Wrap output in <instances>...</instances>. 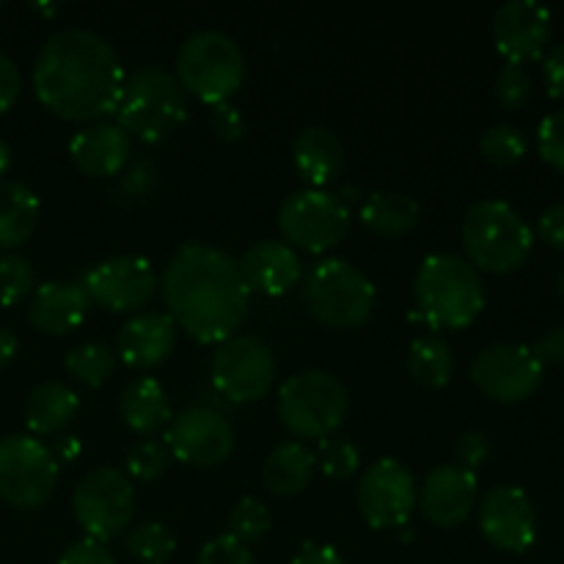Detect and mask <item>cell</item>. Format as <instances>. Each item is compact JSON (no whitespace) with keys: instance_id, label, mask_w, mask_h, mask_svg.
Segmentation results:
<instances>
[{"instance_id":"1","label":"cell","mask_w":564,"mask_h":564,"mask_svg":"<svg viewBox=\"0 0 564 564\" xmlns=\"http://www.w3.org/2000/svg\"><path fill=\"white\" fill-rule=\"evenodd\" d=\"M124 80L113 47L86 28L53 33L33 64L36 99L72 124H94L116 113Z\"/></svg>"},{"instance_id":"2","label":"cell","mask_w":564,"mask_h":564,"mask_svg":"<svg viewBox=\"0 0 564 564\" xmlns=\"http://www.w3.org/2000/svg\"><path fill=\"white\" fill-rule=\"evenodd\" d=\"M160 290L176 328L202 345H220L235 336L251 306L235 259L204 242H187L171 257Z\"/></svg>"},{"instance_id":"3","label":"cell","mask_w":564,"mask_h":564,"mask_svg":"<svg viewBox=\"0 0 564 564\" xmlns=\"http://www.w3.org/2000/svg\"><path fill=\"white\" fill-rule=\"evenodd\" d=\"M416 317L435 330H463L482 314L485 284L479 270L457 253H433L413 281Z\"/></svg>"},{"instance_id":"4","label":"cell","mask_w":564,"mask_h":564,"mask_svg":"<svg viewBox=\"0 0 564 564\" xmlns=\"http://www.w3.org/2000/svg\"><path fill=\"white\" fill-rule=\"evenodd\" d=\"M116 124L130 138L158 143L174 135L187 119V94L174 72L143 66L132 72L116 105Z\"/></svg>"},{"instance_id":"5","label":"cell","mask_w":564,"mask_h":564,"mask_svg":"<svg viewBox=\"0 0 564 564\" xmlns=\"http://www.w3.org/2000/svg\"><path fill=\"white\" fill-rule=\"evenodd\" d=\"M463 248L474 270L505 275L521 268L534 246V231L507 202L485 198L466 213L460 226Z\"/></svg>"},{"instance_id":"6","label":"cell","mask_w":564,"mask_h":564,"mask_svg":"<svg viewBox=\"0 0 564 564\" xmlns=\"http://www.w3.org/2000/svg\"><path fill=\"white\" fill-rule=\"evenodd\" d=\"M176 80L207 105H224L246 83V55L229 33L198 31L180 47L176 55Z\"/></svg>"},{"instance_id":"7","label":"cell","mask_w":564,"mask_h":564,"mask_svg":"<svg viewBox=\"0 0 564 564\" xmlns=\"http://www.w3.org/2000/svg\"><path fill=\"white\" fill-rule=\"evenodd\" d=\"M303 303L325 328H361L375 312V284L345 259H325L303 281Z\"/></svg>"},{"instance_id":"8","label":"cell","mask_w":564,"mask_h":564,"mask_svg":"<svg viewBox=\"0 0 564 564\" xmlns=\"http://www.w3.org/2000/svg\"><path fill=\"white\" fill-rule=\"evenodd\" d=\"M347 389L323 369H308L286 378L279 389V419L295 438H328L347 416Z\"/></svg>"},{"instance_id":"9","label":"cell","mask_w":564,"mask_h":564,"mask_svg":"<svg viewBox=\"0 0 564 564\" xmlns=\"http://www.w3.org/2000/svg\"><path fill=\"white\" fill-rule=\"evenodd\" d=\"M72 512L97 543L116 540L135 516V488L119 468H94L72 494Z\"/></svg>"},{"instance_id":"10","label":"cell","mask_w":564,"mask_h":564,"mask_svg":"<svg viewBox=\"0 0 564 564\" xmlns=\"http://www.w3.org/2000/svg\"><path fill=\"white\" fill-rule=\"evenodd\" d=\"M58 485V460L42 441L9 435L0 441V499L17 510L44 507Z\"/></svg>"},{"instance_id":"11","label":"cell","mask_w":564,"mask_h":564,"mask_svg":"<svg viewBox=\"0 0 564 564\" xmlns=\"http://www.w3.org/2000/svg\"><path fill=\"white\" fill-rule=\"evenodd\" d=\"M279 229L286 242L308 253H325L350 231V209L336 193L308 187L281 204Z\"/></svg>"},{"instance_id":"12","label":"cell","mask_w":564,"mask_h":564,"mask_svg":"<svg viewBox=\"0 0 564 564\" xmlns=\"http://www.w3.org/2000/svg\"><path fill=\"white\" fill-rule=\"evenodd\" d=\"M275 356L257 336H229L213 356V386L229 402H257L273 389Z\"/></svg>"},{"instance_id":"13","label":"cell","mask_w":564,"mask_h":564,"mask_svg":"<svg viewBox=\"0 0 564 564\" xmlns=\"http://www.w3.org/2000/svg\"><path fill=\"white\" fill-rule=\"evenodd\" d=\"M545 369L523 345H488L471 361V380L485 397L505 405L529 400L543 386Z\"/></svg>"},{"instance_id":"14","label":"cell","mask_w":564,"mask_h":564,"mask_svg":"<svg viewBox=\"0 0 564 564\" xmlns=\"http://www.w3.org/2000/svg\"><path fill=\"white\" fill-rule=\"evenodd\" d=\"M419 490L413 471L394 457H380L358 485V510L372 529H402L416 510Z\"/></svg>"},{"instance_id":"15","label":"cell","mask_w":564,"mask_h":564,"mask_svg":"<svg viewBox=\"0 0 564 564\" xmlns=\"http://www.w3.org/2000/svg\"><path fill=\"white\" fill-rule=\"evenodd\" d=\"M163 444L185 466L215 468L235 452V430L213 408H187L171 419Z\"/></svg>"},{"instance_id":"16","label":"cell","mask_w":564,"mask_h":564,"mask_svg":"<svg viewBox=\"0 0 564 564\" xmlns=\"http://www.w3.org/2000/svg\"><path fill=\"white\" fill-rule=\"evenodd\" d=\"M83 286H86L88 301L121 314L149 306L160 284L149 259L124 253V257H110L94 264L83 279Z\"/></svg>"},{"instance_id":"17","label":"cell","mask_w":564,"mask_h":564,"mask_svg":"<svg viewBox=\"0 0 564 564\" xmlns=\"http://www.w3.org/2000/svg\"><path fill=\"white\" fill-rule=\"evenodd\" d=\"M479 529L494 549L523 554L538 540V512L516 485H499L479 505Z\"/></svg>"},{"instance_id":"18","label":"cell","mask_w":564,"mask_h":564,"mask_svg":"<svg viewBox=\"0 0 564 564\" xmlns=\"http://www.w3.org/2000/svg\"><path fill=\"white\" fill-rule=\"evenodd\" d=\"M496 50L507 64L543 58L551 42V11L534 0H510L494 14Z\"/></svg>"},{"instance_id":"19","label":"cell","mask_w":564,"mask_h":564,"mask_svg":"<svg viewBox=\"0 0 564 564\" xmlns=\"http://www.w3.org/2000/svg\"><path fill=\"white\" fill-rule=\"evenodd\" d=\"M477 505V474L446 463L427 474L416 507L433 527L452 529L466 521Z\"/></svg>"},{"instance_id":"20","label":"cell","mask_w":564,"mask_h":564,"mask_svg":"<svg viewBox=\"0 0 564 564\" xmlns=\"http://www.w3.org/2000/svg\"><path fill=\"white\" fill-rule=\"evenodd\" d=\"M242 281H246L248 292H259V295H284L292 286L301 281L303 268L301 257L292 251L286 242L262 240L253 242L242 259L237 262Z\"/></svg>"},{"instance_id":"21","label":"cell","mask_w":564,"mask_h":564,"mask_svg":"<svg viewBox=\"0 0 564 564\" xmlns=\"http://www.w3.org/2000/svg\"><path fill=\"white\" fill-rule=\"evenodd\" d=\"M176 345V323L163 312L138 314L119 330V358L130 369H152L171 356Z\"/></svg>"},{"instance_id":"22","label":"cell","mask_w":564,"mask_h":564,"mask_svg":"<svg viewBox=\"0 0 564 564\" xmlns=\"http://www.w3.org/2000/svg\"><path fill=\"white\" fill-rule=\"evenodd\" d=\"M130 135L116 121H94L69 141V158L83 174L116 176L130 160Z\"/></svg>"},{"instance_id":"23","label":"cell","mask_w":564,"mask_h":564,"mask_svg":"<svg viewBox=\"0 0 564 564\" xmlns=\"http://www.w3.org/2000/svg\"><path fill=\"white\" fill-rule=\"evenodd\" d=\"M88 301L83 281H47L39 286L28 306V323L42 334H69L86 319Z\"/></svg>"},{"instance_id":"24","label":"cell","mask_w":564,"mask_h":564,"mask_svg":"<svg viewBox=\"0 0 564 564\" xmlns=\"http://www.w3.org/2000/svg\"><path fill=\"white\" fill-rule=\"evenodd\" d=\"M292 160L303 182L325 191V185L339 180L345 171V147L334 130L323 124L303 127L292 143Z\"/></svg>"},{"instance_id":"25","label":"cell","mask_w":564,"mask_h":564,"mask_svg":"<svg viewBox=\"0 0 564 564\" xmlns=\"http://www.w3.org/2000/svg\"><path fill=\"white\" fill-rule=\"evenodd\" d=\"M119 413L127 427L138 435H154L171 424V402L163 383L154 378H135L119 400Z\"/></svg>"},{"instance_id":"26","label":"cell","mask_w":564,"mask_h":564,"mask_svg":"<svg viewBox=\"0 0 564 564\" xmlns=\"http://www.w3.org/2000/svg\"><path fill=\"white\" fill-rule=\"evenodd\" d=\"M317 457L303 441H286L268 455L262 466V485L273 496H297L308 488Z\"/></svg>"},{"instance_id":"27","label":"cell","mask_w":564,"mask_h":564,"mask_svg":"<svg viewBox=\"0 0 564 564\" xmlns=\"http://www.w3.org/2000/svg\"><path fill=\"white\" fill-rule=\"evenodd\" d=\"M361 220L380 237H405L422 220V207L413 196L397 191H378L364 202Z\"/></svg>"},{"instance_id":"28","label":"cell","mask_w":564,"mask_h":564,"mask_svg":"<svg viewBox=\"0 0 564 564\" xmlns=\"http://www.w3.org/2000/svg\"><path fill=\"white\" fill-rule=\"evenodd\" d=\"M39 226V198L20 182H0V248H20Z\"/></svg>"},{"instance_id":"29","label":"cell","mask_w":564,"mask_h":564,"mask_svg":"<svg viewBox=\"0 0 564 564\" xmlns=\"http://www.w3.org/2000/svg\"><path fill=\"white\" fill-rule=\"evenodd\" d=\"M75 391L64 383H42L31 391L25 402V422L33 435H55L77 416Z\"/></svg>"},{"instance_id":"30","label":"cell","mask_w":564,"mask_h":564,"mask_svg":"<svg viewBox=\"0 0 564 564\" xmlns=\"http://www.w3.org/2000/svg\"><path fill=\"white\" fill-rule=\"evenodd\" d=\"M408 369L424 389L446 386L455 372V356H452L449 341L438 334H424L413 339L411 350H408Z\"/></svg>"},{"instance_id":"31","label":"cell","mask_w":564,"mask_h":564,"mask_svg":"<svg viewBox=\"0 0 564 564\" xmlns=\"http://www.w3.org/2000/svg\"><path fill=\"white\" fill-rule=\"evenodd\" d=\"M66 372L86 389H99L116 369V352L102 341H88L75 347L64 361Z\"/></svg>"},{"instance_id":"32","label":"cell","mask_w":564,"mask_h":564,"mask_svg":"<svg viewBox=\"0 0 564 564\" xmlns=\"http://www.w3.org/2000/svg\"><path fill=\"white\" fill-rule=\"evenodd\" d=\"M127 551H130L132 560L141 564H165L174 556L176 540L163 523H141V527L132 529L124 540Z\"/></svg>"},{"instance_id":"33","label":"cell","mask_w":564,"mask_h":564,"mask_svg":"<svg viewBox=\"0 0 564 564\" xmlns=\"http://www.w3.org/2000/svg\"><path fill=\"white\" fill-rule=\"evenodd\" d=\"M479 152L496 169H510L527 154V135L512 124H494L479 138Z\"/></svg>"},{"instance_id":"34","label":"cell","mask_w":564,"mask_h":564,"mask_svg":"<svg viewBox=\"0 0 564 564\" xmlns=\"http://www.w3.org/2000/svg\"><path fill=\"white\" fill-rule=\"evenodd\" d=\"M317 468L325 474L328 479H347L358 471L361 466V452L356 449L350 438H339V435H328V438L319 441L317 449Z\"/></svg>"},{"instance_id":"35","label":"cell","mask_w":564,"mask_h":564,"mask_svg":"<svg viewBox=\"0 0 564 564\" xmlns=\"http://www.w3.org/2000/svg\"><path fill=\"white\" fill-rule=\"evenodd\" d=\"M270 532V510L264 507V501L246 496L235 505L229 516V534L235 540L246 543H257L264 534Z\"/></svg>"},{"instance_id":"36","label":"cell","mask_w":564,"mask_h":564,"mask_svg":"<svg viewBox=\"0 0 564 564\" xmlns=\"http://www.w3.org/2000/svg\"><path fill=\"white\" fill-rule=\"evenodd\" d=\"M171 452L163 441H141L138 446H132L130 455H127V474L138 482H154V479L163 477L171 466Z\"/></svg>"},{"instance_id":"37","label":"cell","mask_w":564,"mask_h":564,"mask_svg":"<svg viewBox=\"0 0 564 564\" xmlns=\"http://www.w3.org/2000/svg\"><path fill=\"white\" fill-rule=\"evenodd\" d=\"M33 292V268L25 257H0V306H17Z\"/></svg>"},{"instance_id":"38","label":"cell","mask_w":564,"mask_h":564,"mask_svg":"<svg viewBox=\"0 0 564 564\" xmlns=\"http://www.w3.org/2000/svg\"><path fill=\"white\" fill-rule=\"evenodd\" d=\"M532 75L523 64H505L496 75L494 94L496 102L507 110H518L532 99Z\"/></svg>"},{"instance_id":"39","label":"cell","mask_w":564,"mask_h":564,"mask_svg":"<svg viewBox=\"0 0 564 564\" xmlns=\"http://www.w3.org/2000/svg\"><path fill=\"white\" fill-rule=\"evenodd\" d=\"M538 152L551 169L564 174V110L545 116L538 130Z\"/></svg>"},{"instance_id":"40","label":"cell","mask_w":564,"mask_h":564,"mask_svg":"<svg viewBox=\"0 0 564 564\" xmlns=\"http://www.w3.org/2000/svg\"><path fill=\"white\" fill-rule=\"evenodd\" d=\"M196 564H257L248 545L235 540L231 534H220V538L209 540L202 551H198Z\"/></svg>"},{"instance_id":"41","label":"cell","mask_w":564,"mask_h":564,"mask_svg":"<svg viewBox=\"0 0 564 564\" xmlns=\"http://www.w3.org/2000/svg\"><path fill=\"white\" fill-rule=\"evenodd\" d=\"M488 455L490 444L488 438H485V433H479V430H468V433H463L460 438H457L455 466L466 468V471H477V468L488 460Z\"/></svg>"},{"instance_id":"42","label":"cell","mask_w":564,"mask_h":564,"mask_svg":"<svg viewBox=\"0 0 564 564\" xmlns=\"http://www.w3.org/2000/svg\"><path fill=\"white\" fill-rule=\"evenodd\" d=\"M209 127H213L215 138L231 143V141H240L242 132H246V119H242V113L235 108V105L224 102V105H215L213 113H209Z\"/></svg>"},{"instance_id":"43","label":"cell","mask_w":564,"mask_h":564,"mask_svg":"<svg viewBox=\"0 0 564 564\" xmlns=\"http://www.w3.org/2000/svg\"><path fill=\"white\" fill-rule=\"evenodd\" d=\"M58 564H116V560H113V554L108 551V545L86 538V540H77V543H72L69 549L61 554Z\"/></svg>"},{"instance_id":"44","label":"cell","mask_w":564,"mask_h":564,"mask_svg":"<svg viewBox=\"0 0 564 564\" xmlns=\"http://www.w3.org/2000/svg\"><path fill=\"white\" fill-rule=\"evenodd\" d=\"M532 356L538 358L540 367H560L564 364V325H556V328H549L545 334L538 336L532 347Z\"/></svg>"},{"instance_id":"45","label":"cell","mask_w":564,"mask_h":564,"mask_svg":"<svg viewBox=\"0 0 564 564\" xmlns=\"http://www.w3.org/2000/svg\"><path fill=\"white\" fill-rule=\"evenodd\" d=\"M20 88H22L20 69H17L14 61L0 50V116L9 113V110L14 108V102L20 99Z\"/></svg>"},{"instance_id":"46","label":"cell","mask_w":564,"mask_h":564,"mask_svg":"<svg viewBox=\"0 0 564 564\" xmlns=\"http://www.w3.org/2000/svg\"><path fill=\"white\" fill-rule=\"evenodd\" d=\"M538 237L545 246L564 251V204H554V207L540 215Z\"/></svg>"},{"instance_id":"47","label":"cell","mask_w":564,"mask_h":564,"mask_svg":"<svg viewBox=\"0 0 564 564\" xmlns=\"http://www.w3.org/2000/svg\"><path fill=\"white\" fill-rule=\"evenodd\" d=\"M543 77L549 97L564 99V44H556V47L549 50L543 61Z\"/></svg>"},{"instance_id":"48","label":"cell","mask_w":564,"mask_h":564,"mask_svg":"<svg viewBox=\"0 0 564 564\" xmlns=\"http://www.w3.org/2000/svg\"><path fill=\"white\" fill-rule=\"evenodd\" d=\"M292 564H345V560H341V554L334 549V545L306 543L301 551H297Z\"/></svg>"},{"instance_id":"49","label":"cell","mask_w":564,"mask_h":564,"mask_svg":"<svg viewBox=\"0 0 564 564\" xmlns=\"http://www.w3.org/2000/svg\"><path fill=\"white\" fill-rule=\"evenodd\" d=\"M17 356V336L9 328L0 325V372L11 364V358Z\"/></svg>"},{"instance_id":"50","label":"cell","mask_w":564,"mask_h":564,"mask_svg":"<svg viewBox=\"0 0 564 564\" xmlns=\"http://www.w3.org/2000/svg\"><path fill=\"white\" fill-rule=\"evenodd\" d=\"M80 452H83V444L69 435V438H61L58 444H55V455L53 457H55V460H58V457H61V460H64V463H69V460H75V457L80 455Z\"/></svg>"},{"instance_id":"51","label":"cell","mask_w":564,"mask_h":564,"mask_svg":"<svg viewBox=\"0 0 564 564\" xmlns=\"http://www.w3.org/2000/svg\"><path fill=\"white\" fill-rule=\"evenodd\" d=\"M9 165H11V152H9V147H6L3 138H0V182H3Z\"/></svg>"},{"instance_id":"52","label":"cell","mask_w":564,"mask_h":564,"mask_svg":"<svg viewBox=\"0 0 564 564\" xmlns=\"http://www.w3.org/2000/svg\"><path fill=\"white\" fill-rule=\"evenodd\" d=\"M556 290H560V295L564 297V270L560 273V279H556Z\"/></svg>"}]
</instances>
